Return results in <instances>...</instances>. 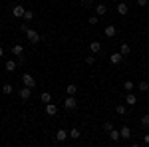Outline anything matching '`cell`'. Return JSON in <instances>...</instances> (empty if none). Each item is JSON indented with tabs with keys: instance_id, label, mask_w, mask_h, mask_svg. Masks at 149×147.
Instances as JSON below:
<instances>
[{
	"instance_id": "6da1fadb",
	"label": "cell",
	"mask_w": 149,
	"mask_h": 147,
	"mask_svg": "<svg viewBox=\"0 0 149 147\" xmlns=\"http://www.w3.org/2000/svg\"><path fill=\"white\" fill-rule=\"evenodd\" d=\"M26 38H28V42H30V44H38V42L42 40V36L38 34L36 30H32V28H28V30H26Z\"/></svg>"
},
{
	"instance_id": "7a4b0ae2",
	"label": "cell",
	"mask_w": 149,
	"mask_h": 147,
	"mask_svg": "<svg viewBox=\"0 0 149 147\" xmlns=\"http://www.w3.org/2000/svg\"><path fill=\"white\" fill-rule=\"evenodd\" d=\"M64 107L70 109V111L76 109V107H78V100H76L74 95H66V100H64Z\"/></svg>"
},
{
	"instance_id": "3957f363",
	"label": "cell",
	"mask_w": 149,
	"mask_h": 147,
	"mask_svg": "<svg viewBox=\"0 0 149 147\" xmlns=\"http://www.w3.org/2000/svg\"><path fill=\"white\" fill-rule=\"evenodd\" d=\"M22 86H28V88H36V79L34 76H30V74H22Z\"/></svg>"
},
{
	"instance_id": "277c9868",
	"label": "cell",
	"mask_w": 149,
	"mask_h": 147,
	"mask_svg": "<svg viewBox=\"0 0 149 147\" xmlns=\"http://www.w3.org/2000/svg\"><path fill=\"white\" fill-rule=\"evenodd\" d=\"M18 95H20V100H30V95H32V88L22 86V88L18 90Z\"/></svg>"
},
{
	"instance_id": "5b68a950",
	"label": "cell",
	"mask_w": 149,
	"mask_h": 147,
	"mask_svg": "<svg viewBox=\"0 0 149 147\" xmlns=\"http://www.w3.org/2000/svg\"><path fill=\"white\" fill-rule=\"evenodd\" d=\"M24 12H26V8L20 6V4L12 6V16H14V18H24Z\"/></svg>"
},
{
	"instance_id": "8992f818",
	"label": "cell",
	"mask_w": 149,
	"mask_h": 147,
	"mask_svg": "<svg viewBox=\"0 0 149 147\" xmlns=\"http://www.w3.org/2000/svg\"><path fill=\"white\" fill-rule=\"evenodd\" d=\"M12 54H14V56L22 62V60H24V48L20 44H14V46H12Z\"/></svg>"
},
{
	"instance_id": "52a82bcc",
	"label": "cell",
	"mask_w": 149,
	"mask_h": 147,
	"mask_svg": "<svg viewBox=\"0 0 149 147\" xmlns=\"http://www.w3.org/2000/svg\"><path fill=\"white\" fill-rule=\"evenodd\" d=\"M103 34L107 36V38H113V36H117V28H115L113 24H109V26H105V30H103Z\"/></svg>"
},
{
	"instance_id": "ba28073f",
	"label": "cell",
	"mask_w": 149,
	"mask_h": 147,
	"mask_svg": "<svg viewBox=\"0 0 149 147\" xmlns=\"http://www.w3.org/2000/svg\"><path fill=\"white\" fill-rule=\"evenodd\" d=\"M68 137H70V133L66 131V129H58V131H56V141H60V143L66 141Z\"/></svg>"
},
{
	"instance_id": "9c48e42d",
	"label": "cell",
	"mask_w": 149,
	"mask_h": 147,
	"mask_svg": "<svg viewBox=\"0 0 149 147\" xmlns=\"http://www.w3.org/2000/svg\"><path fill=\"white\" fill-rule=\"evenodd\" d=\"M127 12H129V4H125V2H117V14L125 16Z\"/></svg>"
},
{
	"instance_id": "30bf717a",
	"label": "cell",
	"mask_w": 149,
	"mask_h": 147,
	"mask_svg": "<svg viewBox=\"0 0 149 147\" xmlns=\"http://www.w3.org/2000/svg\"><path fill=\"white\" fill-rule=\"evenodd\" d=\"M125 103H127V105H131V107H133V105L137 103V98H135V93H131V91H127V95H125Z\"/></svg>"
},
{
	"instance_id": "8fae6325",
	"label": "cell",
	"mask_w": 149,
	"mask_h": 147,
	"mask_svg": "<svg viewBox=\"0 0 149 147\" xmlns=\"http://www.w3.org/2000/svg\"><path fill=\"white\" fill-rule=\"evenodd\" d=\"M46 113H48V115H56V113H58V105H56V103H52V102L46 103Z\"/></svg>"
},
{
	"instance_id": "7c38bea8",
	"label": "cell",
	"mask_w": 149,
	"mask_h": 147,
	"mask_svg": "<svg viewBox=\"0 0 149 147\" xmlns=\"http://www.w3.org/2000/svg\"><path fill=\"white\" fill-rule=\"evenodd\" d=\"M90 52L92 54H100L102 52V42H92L90 44Z\"/></svg>"
},
{
	"instance_id": "4fadbf2b",
	"label": "cell",
	"mask_w": 149,
	"mask_h": 147,
	"mask_svg": "<svg viewBox=\"0 0 149 147\" xmlns=\"http://www.w3.org/2000/svg\"><path fill=\"white\" fill-rule=\"evenodd\" d=\"M119 133H121V139H131V129H129L127 125H123V127L119 129Z\"/></svg>"
},
{
	"instance_id": "5bb4252c",
	"label": "cell",
	"mask_w": 149,
	"mask_h": 147,
	"mask_svg": "<svg viewBox=\"0 0 149 147\" xmlns=\"http://www.w3.org/2000/svg\"><path fill=\"white\" fill-rule=\"evenodd\" d=\"M119 54H121L123 58L129 56V54H131V46H129V44H121V48H119Z\"/></svg>"
},
{
	"instance_id": "9a60e30c",
	"label": "cell",
	"mask_w": 149,
	"mask_h": 147,
	"mask_svg": "<svg viewBox=\"0 0 149 147\" xmlns=\"http://www.w3.org/2000/svg\"><path fill=\"white\" fill-rule=\"evenodd\" d=\"M121 60H123V56H121L119 52H117V54H111V56H109V62H111V64H121Z\"/></svg>"
},
{
	"instance_id": "2e32d148",
	"label": "cell",
	"mask_w": 149,
	"mask_h": 147,
	"mask_svg": "<svg viewBox=\"0 0 149 147\" xmlns=\"http://www.w3.org/2000/svg\"><path fill=\"white\" fill-rule=\"evenodd\" d=\"M107 133H109V139H111V141H119V139H121V133H119L117 129H111V131H107Z\"/></svg>"
},
{
	"instance_id": "e0dca14e",
	"label": "cell",
	"mask_w": 149,
	"mask_h": 147,
	"mask_svg": "<svg viewBox=\"0 0 149 147\" xmlns=\"http://www.w3.org/2000/svg\"><path fill=\"white\" fill-rule=\"evenodd\" d=\"M68 133H70V137H72V139H80V135H81V131L78 129V127H72Z\"/></svg>"
},
{
	"instance_id": "ac0fdd59",
	"label": "cell",
	"mask_w": 149,
	"mask_h": 147,
	"mask_svg": "<svg viewBox=\"0 0 149 147\" xmlns=\"http://www.w3.org/2000/svg\"><path fill=\"white\" fill-rule=\"evenodd\" d=\"M76 91H78V86H76V84L66 86V93H68V95H76Z\"/></svg>"
},
{
	"instance_id": "d6986e66",
	"label": "cell",
	"mask_w": 149,
	"mask_h": 147,
	"mask_svg": "<svg viewBox=\"0 0 149 147\" xmlns=\"http://www.w3.org/2000/svg\"><path fill=\"white\" fill-rule=\"evenodd\" d=\"M105 12H107V6H105V4H97V6H95V14H97V16H103Z\"/></svg>"
},
{
	"instance_id": "ffe728a7",
	"label": "cell",
	"mask_w": 149,
	"mask_h": 147,
	"mask_svg": "<svg viewBox=\"0 0 149 147\" xmlns=\"http://www.w3.org/2000/svg\"><path fill=\"white\" fill-rule=\"evenodd\" d=\"M4 68H6V72H14L16 70V62L14 60H6V66Z\"/></svg>"
},
{
	"instance_id": "44dd1931",
	"label": "cell",
	"mask_w": 149,
	"mask_h": 147,
	"mask_svg": "<svg viewBox=\"0 0 149 147\" xmlns=\"http://www.w3.org/2000/svg\"><path fill=\"white\" fill-rule=\"evenodd\" d=\"M40 102H44V103H50V102H52V95H50L48 91H44V93H40Z\"/></svg>"
},
{
	"instance_id": "7402d4cb",
	"label": "cell",
	"mask_w": 149,
	"mask_h": 147,
	"mask_svg": "<svg viewBox=\"0 0 149 147\" xmlns=\"http://www.w3.org/2000/svg\"><path fill=\"white\" fill-rule=\"evenodd\" d=\"M12 91H14V88H12L10 84H4V86H2V93H4V95H10Z\"/></svg>"
},
{
	"instance_id": "603a6c76",
	"label": "cell",
	"mask_w": 149,
	"mask_h": 147,
	"mask_svg": "<svg viewBox=\"0 0 149 147\" xmlns=\"http://www.w3.org/2000/svg\"><path fill=\"white\" fill-rule=\"evenodd\" d=\"M125 105H121V103H117V105H115V113H117V115H125Z\"/></svg>"
},
{
	"instance_id": "cb8c5ba5",
	"label": "cell",
	"mask_w": 149,
	"mask_h": 147,
	"mask_svg": "<svg viewBox=\"0 0 149 147\" xmlns=\"http://www.w3.org/2000/svg\"><path fill=\"white\" fill-rule=\"evenodd\" d=\"M137 90L139 91H149V84H147V82H139V84H137Z\"/></svg>"
},
{
	"instance_id": "d4e9b609",
	"label": "cell",
	"mask_w": 149,
	"mask_h": 147,
	"mask_svg": "<svg viewBox=\"0 0 149 147\" xmlns=\"http://www.w3.org/2000/svg\"><path fill=\"white\" fill-rule=\"evenodd\" d=\"M133 88H135V86H133V82H129V79L123 84V90H125V91H133Z\"/></svg>"
},
{
	"instance_id": "484cf974",
	"label": "cell",
	"mask_w": 149,
	"mask_h": 147,
	"mask_svg": "<svg viewBox=\"0 0 149 147\" xmlns=\"http://www.w3.org/2000/svg\"><path fill=\"white\" fill-rule=\"evenodd\" d=\"M32 18H34V12H32V10H26V12H24V20H26V22H30Z\"/></svg>"
},
{
	"instance_id": "4316f807",
	"label": "cell",
	"mask_w": 149,
	"mask_h": 147,
	"mask_svg": "<svg viewBox=\"0 0 149 147\" xmlns=\"http://www.w3.org/2000/svg\"><path fill=\"white\" fill-rule=\"evenodd\" d=\"M141 127H149V113H145L141 117Z\"/></svg>"
},
{
	"instance_id": "83f0119b",
	"label": "cell",
	"mask_w": 149,
	"mask_h": 147,
	"mask_svg": "<svg viewBox=\"0 0 149 147\" xmlns=\"http://www.w3.org/2000/svg\"><path fill=\"white\" fill-rule=\"evenodd\" d=\"M88 22L92 24V26H95V24L100 22V16H97V14H95V16H90V20H88Z\"/></svg>"
},
{
	"instance_id": "f1b7e54d",
	"label": "cell",
	"mask_w": 149,
	"mask_h": 147,
	"mask_svg": "<svg viewBox=\"0 0 149 147\" xmlns=\"http://www.w3.org/2000/svg\"><path fill=\"white\" fill-rule=\"evenodd\" d=\"M111 129H113V123L111 121H105L103 123V131H111Z\"/></svg>"
},
{
	"instance_id": "f546056e",
	"label": "cell",
	"mask_w": 149,
	"mask_h": 147,
	"mask_svg": "<svg viewBox=\"0 0 149 147\" xmlns=\"http://www.w3.org/2000/svg\"><path fill=\"white\" fill-rule=\"evenodd\" d=\"M86 64H88V66H93V64H95V56H88L86 58Z\"/></svg>"
},
{
	"instance_id": "4dcf8cb0",
	"label": "cell",
	"mask_w": 149,
	"mask_h": 147,
	"mask_svg": "<svg viewBox=\"0 0 149 147\" xmlns=\"http://www.w3.org/2000/svg\"><path fill=\"white\" fill-rule=\"evenodd\" d=\"M137 6H149V0H137Z\"/></svg>"
},
{
	"instance_id": "1f68e13d",
	"label": "cell",
	"mask_w": 149,
	"mask_h": 147,
	"mask_svg": "<svg viewBox=\"0 0 149 147\" xmlns=\"http://www.w3.org/2000/svg\"><path fill=\"white\" fill-rule=\"evenodd\" d=\"M92 2H93V0H81V4H84V6H90Z\"/></svg>"
},
{
	"instance_id": "d6a6232c",
	"label": "cell",
	"mask_w": 149,
	"mask_h": 147,
	"mask_svg": "<svg viewBox=\"0 0 149 147\" xmlns=\"http://www.w3.org/2000/svg\"><path fill=\"white\" fill-rule=\"evenodd\" d=\"M143 143H147V145H149V133H145V135H143Z\"/></svg>"
},
{
	"instance_id": "836d02e7",
	"label": "cell",
	"mask_w": 149,
	"mask_h": 147,
	"mask_svg": "<svg viewBox=\"0 0 149 147\" xmlns=\"http://www.w3.org/2000/svg\"><path fill=\"white\" fill-rule=\"evenodd\" d=\"M4 56V48H2V46H0V58Z\"/></svg>"
},
{
	"instance_id": "e575fe53",
	"label": "cell",
	"mask_w": 149,
	"mask_h": 147,
	"mask_svg": "<svg viewBox=\"0 0 149 147\" xmlns=\"http://www.w3.org/2000/svg\"><path fill=\"white\" fill-rule=\"evenodd\" d=\"M113 2H121V0H113Z\"/></svg>"
},
{
	"instance_id": "d590c367",
	"label": "cell",
	"mask_w": 149,
	"mask_h": 147,
	"mask_svg": "<svg viewBox=\"0 0 149 147\" xmlns=\"http://www.w3.org/2000/svg\"><path fill=\"white\" fill-rule=\"evenodd\" d=\"M147 8H149V6H147Z\"/></svg>"
}]
</instances>
